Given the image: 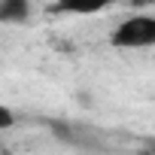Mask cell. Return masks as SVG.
Segmentation results:
<instances>
[{
    "label": "cell",
    "mask_w": 155,
    "mask_h": 155,
    "mask_svg": "<svg viewBox=\"0 0 155 155\" xmlns=\"http://www.w3.org/2000/svg\"><path fill=\"white\" fill-rule=\"evenodd\" d=\"M110 46L113 49H125V52L155 49V15L134 12V15L122 18L113 28V34H110Z\"/></svg>",
    "instance_id": "1"
},
{
    "label": "cell",
    "mask_w": 155,
    "mask_h": 155,
    "mask_svg": "<svg viewBox=\"0 0 155 155\" xmlns=\"http://www.w3.org/2000/svg\"><path fill=\"white\" fill-rule=\"evenodd\" d=\"M107 6H113V0H55L49 3L52 15H97Z\"/></svg>",
    "instance_id": "2"
},
{
    "label": "cell",
    "mask_w": 155,
    "mask_h": 155,
    "mask_svg": "<svg viewBox=\"0 0 155 155\" xmlns=\"http://www.w3.org/2000/svg\"><path fill=\"white\" fill-rule=\"evenodd\" d=\"M34 15V0H0V25H25Z\"/></svg>",
    "instance_id": "3"
},
{
    "label": "cell",
    "mask_w": 155,
    "mask_h": 155,
    "mask_svg": "<svg viewBox=\"0 0 155 155\" xmlns=\"http://www.w3.org/2000/svg\"><path fill=\"white\" fill-rule=\"evenodd\" d=\"M15 125V113H9V107H0V131H6Z\"/></svg>",
    "instance_id": "4"
},
{
    "label": "cell",
    "mask_w": 155,
    "mask_h": 155,
    "mask_svg": "<svg viewBox=\"0 0 155 155\" xmlns=\"http://www.w3.org/2000/svg\"><path fill=\"white\" fill-rule=\"evenodd\" d=\"M116 3H122V0H113V6H116Z\"/></svg>",
    "instance_id": "5"
},
{
    "label": "cell",
    "mask_w": 155,
    "mask_h": 155,
    "mask_svg": "<svg viewBox=\"0 0 155 155\" xmlns=\"http://www.w3.org/2000/svg\"><path fill=\"white\" fill-rule=\"evenodd\" d=\"M149 146H152V149H155V140H152V143H149Z\"/></svg>",
    "instance_id": "6"
}]
</instances>
